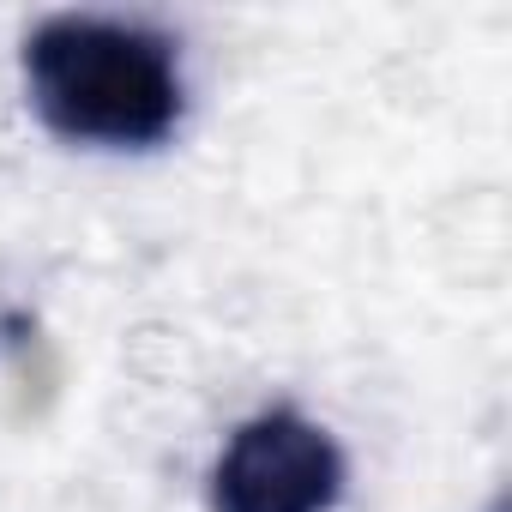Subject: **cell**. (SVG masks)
I'll use <instances>...</instances> for the list:
<instances>
[{"label": "cell", "mask_w": 512, "mask_h": 512, "mask_svg": "<svg viewBox=\"0 0 512 512\" xmlns=\"http://www.w3.org/2000/svg\"><path fill=\"white\" fill-rule=\"evenodd\" d=\"M37 115L85 145H157L181 121V61L163 31L61 13L25 43Z\"/></svg>", "instance_id": "1"}, {"label": "cell", "mask_w": 512, "mask_h": 512, "mask_svg": "<svg viewBox=\"0 0 512 512\" xmlns=\"http://www.w3.org/2000/svg\"><path fill=\"white\" fill-rule=\"evenodd\" d=\"M344 494V452L296 410H266L235 428L211 464L217 512H332Z\"/></svg>", "instance_id": "2"}]
</instances>
